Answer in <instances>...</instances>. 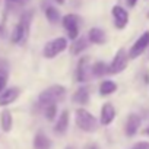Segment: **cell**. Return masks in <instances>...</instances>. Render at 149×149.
I'll list each match as a JSON object with an SVG mask.
<instances>
[{
	"mask_svg": "<svg viewBox=\"0 0 149 149\" xmlns=\"http://www.w3.org/2000/svg\"><path fill=\"white\" fill-rule=\"evenodd\" d=\"M44 116L47 120L53 121L57 116V105L56 104H50V105H45L44 107Z\"/></svg>",
	"mask_w": 149,
	"mask_h": 149,
	"instance_id": "7402d4cb",
	"label": "cell"
},
{
	"mask_svg": "<svg viewBox=\"0 0 149 149\" xmlns=\"http://www.w3.org/2000/svg\"><path fill=\"white\" fill-rule=\"evenodd\" d=\"M8 2L15 3V5H25V3H28V2H29V0H8Z\"/></svg>",
	"mask_w": 149,
	"mask_h": 149,
	"instance_id": "d4e9b609",
	"label": "cell"
},
{
	"mask_svg": "<svg viewBox=\"0 0 149 149\" xmlns=\"http://www.w3.org/2000/svg\"><path fill=\"white\" fill-rule=\"evenodd\" d=\"M145 133H146V134H148V136H149V126H148V127H146V130H145Z\"/></svg>",
	"mask_w": 149,
	"mask_h": 149,
	"instance_id": "f1b7e54d",
	"label": "cell"
},
{
	"mask_svg": "<svg viewBox=\"0 0 149 149\" xmlns=\"http://www.w3.org/2000/svg\"><path fill=\"white\" fill-rule=\"evenodd\" d=\"M44 12H45V18L48 19L50 24H57V22H58V19H60V12H58L56 8L47 6Z\"/></svg>",
	"mask_w": 149,
	"mask_h": 149,
	"instance_id": "44dd1931",
	"label": "cell"
},
{
	"mask_svg": "<svg viewBox=\"0 0 149 149\" xmlns=\"http://www.w3.org/2000/svg\"><path fill=\"white\" fill-rule=\"evenodd\" d=\"M54 2H57L58 5H64V2H66V0H54Z\"/></svg>",
	"mask_w": 149,
	"mask_h": 149,
	"instance_id": "4316f807",
	"label": "cell"
},
{
	"mask_svg": "<svg viewBox=\"0 0 149 149\" xmlns=\"http://www.w3.org/2000/svg\"><path fill=\"white\" fill-rule=\"evenodd\" d=\"M0 126H2L3 132H10L12 126H13V118H12V113L9 110H3L0 114Z\"/></svg>",
	"mask_w": 149,
	"mask_h": 149,
	"instance_id": "2e32d148",
	"label": "cell"
},
{
	"mask_svg": "<svg viewBox=\"0 0 149 149\" xmlns=\"http://www.w3.org/2000/svg\"><path fill=\"white\" fill-rule=\"evenodd\" d=\"M132 149H149V142H145V140L137 142V143H134V145H133V148H132Z\"/></svg>",
	"mask_w": 149,
	"mask_h": 149,
	"instance_id": "603a6c76",
	"label": "cell"
},
{
	"mask_svg": "<svg viewBox=\"0 0 149 149\" xmlns=\"http://www.w3.org/2000/svg\"><path fill=\"white\" fill-rule=\"evenodd\" d=\"M66 48H67V40L64 37H57L44 45L42 54L45 58H54L58 54H61Z\"/></svg>",
	"mask_w": 149,
	"mask_h": 149,
	"instance_id": "277c9868",
	"label": "cell"
},
{
	"mask_svg": "<svg viewBox=\"0 0 149 149\" xmlns=\"http://www.w3.org/2000/svg\"><path fill=\"white\" fill-rule=\"evenodd\" d=\"M146 18H148V19H149V12H148V13H146Z\"/></svg>",
	"mask_w": 149,
	"mask_h": 149,
	"instance_id": "f546056e",
	"label": "cell"
},
{
	"mask_svg": "<svg viewBox=\"0 0 149 149\" xmlns=\"http://www.w3.org/2000/svg\"><path fill=\"white\" fill-rule=\"evenodd\" d=\"M126 67H127V53L124 48H120L116 53L113 61L108 64V73L117 74V73H121Z\"/></svg>",
	"mask_w": 149,
	"mask_h": 149,
	"instance_id": "8992f818",
	"label": "cell"
},
{
	"mask_svg": "<svg viewBox=\"0 0 149 149\" xmlns=\"http://www.w3.org/2000/svg\"><path fill=\"white\" fill-rule=\"evenodd\" d=\"M69 127V111L67 110H63L56 121V126H54V132L57 134H64L66 130Z\"/></svg>",
	"mask_w": 149,
	"mask_h": 149,
	"instance_id": "4fadbf2b",
	"label": "cell"
},
{
	"mask_svg": "<svg viewBox=\"0 0 149 149\" xmlns=\"http://www.w3.org/2000/svg\"><path fill=\"white\" fill-rule=\"evenodd\" d=\"M91 74H92V72H91V66H89V58L86 56L81 57L78 61V66H76V72H74V79L79 84H84L89 79Z\"/></svg>",
	"mask_w": 149,
	"mask_h": 149,
	"instance_id": "52a82bcc",
	"label": "cell"
},
{
	"mask_svg": "<svg viewBox=\"0 0 149 149\" xmlns=\"http://www.w3.org/2000/svg\"><path fill=\"white\" fill-rule=\"evenodd\" d=\"M116 118V108L113 107L111 102H105L101 107V114H100V123L102 126H110Z\"/></svg>",
	"mask_w": 149,
	"mask_h": 149,
	"instance_id": "30bf717a",
	"label": "cell"
},
{
	"mask_svg": "<svg viewBox=\"0 0 149 149\" xmlns=\"http://www.w3.org/2000/svg\"><path fill=\"white\" fill-rule=\"evenodd\" d=\"M140 123H142V120H140V117L137 114H130L127 117V120H126V134L130 136V137L134 136L136 132L140 127Z\"/></svg>",
	"mask_w": 149,
	"mask_h": 149,
	"instance_id": "7c38bea8",
	"label": "cell"
},
{
	"mask_svg": "<svg viewBox=\"0 0 149 149\" xmlns=\"http://www.w3.org/2000/svg\"><path fill=\"white\" fill-rule=\"evenodd\" d=\"M5 85H6V76L5 74H0V92L5 89Z\"/></svg>",
	"mask_w": 149,
	"mask_h": 149,
	"instance_id": "cb8c5ba5",
	"label": "cell"
},
{
	"mask_svg": "<svg viewBox=\"0 0 149 149\" xmlns=\"http://www.w3.org/2000/svg\"><path fill=\"white\" fill-rule=\"evenodd\" d=\"M31 19H32V13H24L19 24L13 28L12 31V35H10V41L13 44H18V42H22L29 31V25H31Z\"/></svg>",
	"mask_w": 149,
	"mask_h": 149,
	"instance_id": "3957f363",
	"label": "cell"
},
{
	"mask_svg": "<svg viewBox=\"0 0 149 149\" xmlns=\"http://www.w3.org/2000/svg\"><path fill=\"white\" fill-rule=\"evenodd\" d=\"M19 94H21V89L16 86H12V88L2 91L0 92V107H6V105L12 104L13 101H16Z\"/></svg>",
	"mask_w": 149,
	"mask_h": 149,
	"instance_id": "8fae6325",
	"label": "cell"
},
{
	"mask_svg": "<svg viewBox=\"0 0 149 149\" xmlns=\"http://www.w3.org/2000/svg\"><path fill=\"white\" fill-rule=\"evenodd\" d=\"M86 47H88V41H86V38H84V37H78L76 40H73V44H72V54L78 56V54H81Z\"/></svg>",
	"mask_w": 149,
	"mask_h": 149,
	"instance_id": "ffe728a7",
	"label": "cell"
},
{
	"mask_svg": "<svg viewBox=\"0 0 149 149\" xmlns=\"http://www.w3.org/2000/svg\"><path fill=\"white\" fill-rule=\"evenodd\" d=\"M34 149H51V140L42 132H38L34 137Z\"/></svg>",
	"mask_w": 149,
	"mask_h": 149,
	"instance_id": "9a60e30c",
	"label": "cell"
},
{
	"mask_svg": "<svg viewBox=\"0 0 149 149\" xmlns=\"http://www.w3.org/2000/svg\"><path fill=\"white\" fill-rule=\"evenodd\" d=\"M126 2H127V6H129V8H134L139 0H126Z\"/></svg>",
	"mask_w": 149,
	"mask_h": 149,
	"instance_id": "484cf974",
	"label": "cell"
},
{
	"mask_svg": "<svg viewBox=\"0 0 149 149\" xmlns=\"http://www.w3.org/2000/svg\"><path fill=\"white\" fill-rule=\"evenodd\" d=\"M146 48H149V31H145L132 45L130 51H129V57L130 58H137Z\"/></svg>",
	"mask_w": 149,
	"mask_h": 149,
	"instance_id": "ba28073f",
	"label": "cell"
},
{
	"mask_svg": "<svg viewBox=\"0 0 149 149\" xmlns=\"http://www.w3.org/2000/svg\"><path fill=\"white\" fill-rule=\"evenodd\" d=\"M66 97V88L61 85H53L48 86L47 89H44L40 97H38V104L41 107L50 105V104H57L60 101H63Z\"/></svg>",
	"mask_w": 149,
	"mask_h": 149,
	"instance_id": "6da1fadb",
	"label": "cell"
},
{
	"mask_svg": "<svg viewBox=\"0 0 149 149\" xmlns=\"http://www.w3.org/2000/svg\"><path fill=\"white\" fill-rule=\"evenodd\" d=\"M116 91H117V85H116L113 81L105 79V81H102V82L100 84V94H101L102 97L111 95V94L116 92Z\"/></svg>",
	"mask_w": 149,
	"mask_h": 149,
	"instance_id": "ac0fdd59",
	"label": "cell"
},
{
	"mask_svg": "<svg viewBox=\"0 0 149 149\" xmlns=\"http://www.w3.org/2000/svg\"><path fill=\"white\" fill-rule=\"evenodd\" d=\"M148 58H149V51H148Z\"/></svg>",
	"mask_w": 149,
	"mask_h": 149,
	"instance_id": "4dcf8cb0",
	"label": "cell"
},
{
	"mask_svg": "<svg viewBox=\"0 0 149 149\" xmlns=\"http://www.w3.org/2000/svg\"><path fill=\"white\" fill-rule=\"evenodd\" d=\"M74 121H76V126L81 130H84L86 133H92L98 129V120L95 118V116H92L85 108L76 110V113H74Z\"/></svg>",
	"mask_w": 149,
	"mask_h": 149,
	"instance_id": "7a4b0ae2",
	"label": "cell"
},
{
	"mask_svg": "<svg viewBox=\"0 0 149 149\" xmlns=\"http://www.w3.org/2000/svg\"><path fill=\"white\" fill-rule=\"evenodd\" d=\"M72 101H73L74 104H78V105H85V104H88V101H89V91H88V88L81 86L76 92L73 94Z\"/></svg>",
	"mask_w": 149,
	"mask_h": 149,
	"instance_id": "5bb4252c",
	"label": "cell"
},
{
	"mask_svg": "<svg viewBox=\"0 0 149 149\" xmlns=\"http://www.w3.org/2000/svg\"><path fill=\"white\" fill-rule=\"evenodd\" d=\"M88 38L92 44H104L105 42V32L100 28H92L89 29V34H88Z\"/></svg>",
	"mask_w": 149,
	"mask_h": 149,
	"instance_id": "e0dca14e",
	"label": "cell"
},
{
	"mask_svg": "<svg viewBox=\"0 0 149 149\" xmlns=\"http://www.w3.org/2000/svg\"><path fill=\"white\" fill-rule=\"evenodd\" d=\"M88 149H98V146L97 145H91V146H88Z\"/></svg>",
	"mask_w": 149,
	"mask_h": 149,
	"instance_id": "83f0119b",
	"label": "cell"
},
{
	"mask_svg": "<svg viewBox=\"0 0 149 149\" xmlns=\"http://www.w3.org/2000/svg\"><path fill=\"white\" fill-rule=\"evenodd\" d=\"M67 149H73V148H67Z\"/></svg>",
	"mask_w": 149,
	"mask_h": 149,
	"instance_id": "1f68e13d",
	"label": "cell"
},
{
	"mask_svg": "<svg viewBox=\"0 0 149 149\" xmlns=\"http://www.w3.org/2000/svg\"><path fill=\"white\" fill-rule=\"evenodd\" d=\"M91 72H92V76L101 78L105 73H108V64L104 63V61H97L91 66Z\"/></svg>",
	"mask_w": 149,
	"mask_h": 149,
	"instance_id": "d6986e66",
	"label": "cell"
},
{
	"mask_svg": "<svg viewBox=\"0 0 149 149\" xmlns=\"http://www.w3.org/2000/svg\"><path fill=\"white\" fill-rule=\"evenodd\" d=\"M111 15H113V19H114V26L117 29H124L129 24V12L123 8V6H113L111 9Z\"/></svg>",
	"mask_w": 149,
	"mask_h": 149,
	"instance_id": "9c48e42d",
	"label": "cell"
},
{
	"mask_svg": "<svg viewBox=\"0 0 149 149\" xmlns=\"http://www.w3.org/2000/svg\"><path fill=\"white\" fill-rule=\"evenodd\" d=\"M81 16L76 15V13H69L66 16H63L61 19V24L67 32V37L70 40H76L79 37V26H81Z\"/></svg>",
	"mask_w": 149,
	"mask_h": 149,
	"instance_id": "5b68a950",
	"label": "cell"
}]
</instances>
